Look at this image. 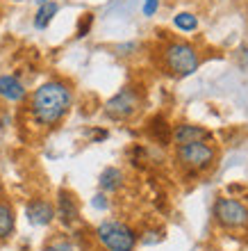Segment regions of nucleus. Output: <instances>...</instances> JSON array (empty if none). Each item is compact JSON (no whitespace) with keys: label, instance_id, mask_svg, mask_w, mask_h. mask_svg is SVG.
<instances>
[{"label":"nucleus","instance_id":"10","mask_svg":"<svg viewBox=\"0 0 248 251\" xmlns=\"http://www.w3.org/2000/svg\"><path fill=\"white\" fill-rule=\"evenodd\" d=\"M0 96L5 100H12V103H19V100L25 99V85L21 82L16 75H0Z\"/></svg>","mask_w":248,"mask_h":251},{"label":"nucleus","instance_id":"9","mask_svg":"<svg viewBox=\"0 0 248 251\" xmlns=\"http://www.w3.org/2000/svg\"><path fill=\"white\" fill-rule=\"evenodd\" d=\"M173 139H176V146L180 144H191V142H207L209 139V132L201 126H194V124H180L173 130Z\"/></svg>","mask_w":248,"mask_h":251},{"label":"nucleus","instance_id":"12","mask_svg":"<svg viewBox=\"0 0 248 251\" xmlns=\"http://www.w3.org/2000/svg\"><path fill=\"white\" fill-rule=\"evenodd\" d=\"M16 217H14V208L7 201H0V240L12 238Z\"/></svg>","mask_w":248,"mask_h":251},{"label":"nucleus","instance_id":"17","mask_svg":"<svg viewBox=\"0 0 248 251\" xmlns=\"http://www.w3.org/2000/svg\"><path fill=\"white\" fill-rule=\"evenodd\" d=\"M91 23H93V16H91V14H85V21H80L78 37H85V34L89 32V27H91Z\"/></svg>","mask_w":248,"mask_h":251},{"label":"nucleus","instance_id":"18","mask_svg":"<svg viewBox=\"0 0 248 251\" xmlns=\"http://www.w3.org/2000/svg\"><path fill=\"white\" fill-rule=\"evenodd\" d=\"M159 9V0H144V16H155Z\"/></svg>","mask_w":248,"mask_h":251},{"label":"nucleus","instance_id":"15","mask_svg":"<svg viewBox=\"0 0 248 251\" xmlns=\"http://www.w3.org/2000/svg\"><path fill=\"white\" fill-rule=\"evenodd\" d=\"M41 251H75V247H73L68 240L57 238V240H52V242H48V245L44 247Z\"/></svg>","mask_w":248,"mask_h":251},{"label":"nucleus","instance_id":"16","mask_svg":"<svg viewBox=\"0 0 248 251\" xmlns=\"http://www.w3.org/2000/svg\"><path fill=\"white\" fill-rule=\"evenodd\" d=\"M91 205L96 208V210H107V208H110V201H107V197L100 192V194H93Z\"/></svg>","mask_w":248,"mask_h":251},{"label":"nucleus","instance_id":"1","mask_svg":"<svg viewBox=\"0 0 248 251\" xmlns=\"http://www.w3.org/2000/svg\"><path fill=\"white\" fill-rule=\"evenodd\" d=\"M73 105L71 87L62 80H48L34 89L30 99V117L37 126L52 128L64 119Z\"/></svg>","mask_w":248,"mask_h":251},{"label":"nucleus","instance_id":"11","mask_svg":"<svg viewBox=\"0 0 248 251\" xmlns=\"http://www.w3.org/2000/svg\"><path fill=\"white\" fill-rule=\"evenodd\" d=\"M98 185L103 192H118L123 187V172L116 167H107L98 176Z\"/></svg>","mask_w":248,"mask_h":251},{"label":"nucleus","instance_id":"13","mask_svg":"<svg viewBox=\"0 0 248 251\" xmlns=\"http://www.w3.org/2000/svg\"><path fill=\"white\" fill-rule=\"evenodd\" d=\"M57 12H59V5L52 2V0L39 5V12L34 14V27H37V30H46V27L50 25V21L57 16Z\"/></svg>","mask_w":248,"mask_h":251},{"label":"nucleus","instance_id":"2","mask_svg":"<svg viewBox=\"0 0 248 251\" xmlns=\"http://www.w3.org/2000/svg\"><path fill=\"white\" fill-rule=\"evenodd\" d=\"M96 240L105 251H135L137 233L121 219H105L96 226Z\"/></svg>","mask_w":248,"mask_h":251},{"label":"nucleus","instance_id":"6","mask_svg":"<svg viewBox=\"0 0 248 251\" xmlns=\"http://www.w3.org/2000/svg\"><path fill=\"white\" fill-rule=\"evenodd\" d=\"M214 217L228 231H244V228H248V208L242 201H237V199H228V197L216 199Z\"/></svg>","mask_w":248,"mask_h":251},{"label":"nucleus","instance_id":"5","mask_svg":"<svg viewBox=\"0 0 248 251\" xmlns=\"http://www.w3.org/2000/svg\"><path fill=\"white\" fill-rule=\"evenodd\" d=\"M139 107H141V92H139L137 87L128 85V87H123V89H118V92L105 103V114L114 121H123V119L135 117V114L139 112Z\"/></svg>","mask_w":248,"mask_h":251},{"label":"nucleus","instance_id":"14","mask_svg":"<svg viewBox=\"0 0 248 251\" xmlns=\"http://www.w3.org/2000/svg\"><path fill=\"white\" fill-rule=\"evenodd\" d=\"M173 25H176L178 30H182V32H194L198 27V19L191 12H180L176 19H173Z\"/></svg>","mask_w":248,"mask_h":251},{"label":"nucleus","instance_id":"3","mask_svg":"<svg viewBox=\"0 0 248 251\" xmlns=\"http://www.w3.org/2000/svg\"><path fill=\"white\" fill-rule=\"evenodd\" d=\"M164 69L178 78H187L198 69L201 64V55L191 44L187 41H171L162 50Z\"/></svg>","mask_w":248,"mask_h":251},{"label":"nucleus","instance_id":"8","mask_svg":"<svg viewBox=\"0 0 248 251\" xmlns=\"http://www.w3.org/2000/svg\"><path fill=\"white\" fill-rule=\"evenodd\" d=\"M25 217L34 226H48L55 219V208L46 199H32L25 205Z\"/></svg>","mask_w":248,"mask_h":251},{"label":"nucleus","instance_id":"19","mask_svg":"<svg viewBox=\"0 0 248 251\" xmlns=\"http://www.w3.org/2000/svg\"><path fill=\"white\" fill-rule=\"evenodd\" d=\"M34 2H37V5H44V2H48V0H34Z\"/></svg>","mask_w":248,"mask_h":251},{"label":"nucleus","instance_id":"7","mask_svg":"<svg viewBox=\"0 0 248 251\" xmlns=\"http://www.w3.org/2000/svg\"><path fill=\"white\" fill-rule=\"evenodd\" d=\"M55 217L66 226L71 228L78 222V201L68 190H59L57 192V210H55Z\"/></svg>","mask_w":248,"mask_h":251},{"label":"nucleus","instance_id":"4","mask_svg":"<svg viewBox=\"0 0 248 251\" xmlns=\"http://www.w3.org/2000/svg\"><path fill=\"white\" fill-rule=\"evenodd\" d=\"M176 158L182 169H187L191 174H198L209 169V165L216 158V151L214 146L207 144V142H191V144L176 146Z\"/></svg>","mask_w":248,"mask_h":251}]
</instances>
